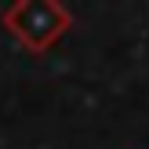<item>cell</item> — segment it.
Segmentation results:
<instances>
[{
  "label": "cell",
  "instance_id": "obj_1",
  "mask_svg": "<svg viewBox=\"0 0 149 149\" xmlns=\"http://www.w3.org/2000/svg\"><path fill=\"white\" fill-rule=\"evenodd\" d=\"M4 29L29 51H47L69 33L73 15L58 0H15L0 11Z\"/></svg>",
  "mask_w": 149,
  "mask_h": 149
}]
</instances>
